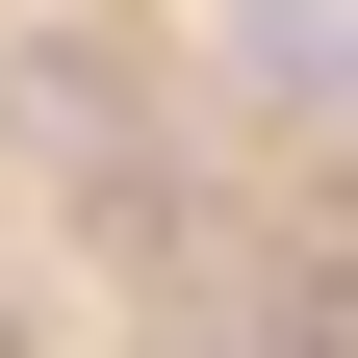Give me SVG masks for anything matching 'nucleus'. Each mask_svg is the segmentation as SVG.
Returning a JSON list of instances; mask_svg holds the SVG:
<instances>
[{
    "mask_svg": "<svg viewBox=\"0 0 358 358\" xmlns=\"http://www.w3.org/2000/svg\"><path fill=\"white\" fill-rule=\"evenodd\" d=\"M231 52L282 77V103H358V26H333V0H231Z\"/></svg>",
    "mask_w": 358,
    "mask_h": 358,
    "instance_id": "f03ea898",
    "label": "nucleus"
},
{
    "mask_svg": "<svg viewBox=\"0 0 358 358\" xmlns=\"http://www.w3.org/2000/svg\"><path fill=\"white\" fill-rule=\"evenodd\" d=\"M0 128H26L52 179H103V205H154V103H128L103 52H0Z\"/></svg>",
    "mask_w": 358,
    "mask_h": 358,
    "instance_id": "f257e3e1",
    "label": "nucleus"
}]
</instances>
